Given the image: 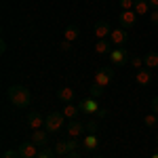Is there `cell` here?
<instances>
[{"label": "cell", "instance_id": "obj_1", "mask_svg": "<svg viewBox=\"0 0 158 158\" xmlns=\"http://www.w3.org/2000/svg\"><path fill=\"white\" fill-rule=\"evenodd\" d=\"M6 97L15 108H27L32 103V93L21 85H13L6 89Z\"/></svg>", "mask_w": 158, "mask_h": 158}, {"label": "cell", "instance_id": "obj_2", "mask_svg": "<svg viewBox=\"0 0 158 158\" xmlns=\"http://www.w3.org/2000/svg\"><path fill=\"white\" fill-rule=\"evenodd\" d=\"M78 108H80V112L82 114H91V116H99V118H103L108 112L99 106V101L97 97H85V99H80V103H78Z\"/></svg>", "mask_w": 158, "mask_h": 158}, {"label": "cell", "instance_id": "obj_3", "mask_svg": "<svg viewBox=\"0 0 158 158\" xmlns=\"http://www.w3.org/2000/svg\"><path fill=\"white\" fill-rule=\"evenodd\" d=\"M78 148H80V141L78 139H65V141H57L55 143V156H59V158H65V156H70V154H74V152H78Z\"/></svg>", "mask_w": 158, "mask_h": 158}, {"label": "cell", "instance_id": "obj_4", "mask_svg": "<svg viewBox=\"0 0 158 158\" xmlns=\"http://www.w3.org/2000/svg\"><path fill=\"white\" fill-rule=\"evenodd\" d=\"M63 122H65V116H63V112H51V114H47L44 129H47L49 133H59L61 129H63Z\"/></svg>", "mask_w": 158, "mask_h": 158}, {"label": "cell", "instance_id": "obj_5", "mask_svg": "<svg viewBox=\"0 0 158 158\" xmlns=\"http://www.w3.org/2000/svg\"><path fill=\"white\" fill-rule=\"evenodd\" d=\"M108 57H110V63H112V65L122 68V65L129 63V51L122 49V47H114V49L108 53Z\"/></svg>", "mask_w": 158, "mask_h": 158}, {"label": "cell", "instance_id": "obj_6", "mask_svg": "<svg viewBox=\"0 0 158 158\" xmlns=\"http://www.w3.org/2000/svg\"><path fill=\"white\" fill-rule=\"evenodd\" d=\"M110 82H112V70H110V68H99L97 72H95L93 85L99 86V89H106Z\"/></svg>", "mask_w": 158, "mask_h": 158}, {"label": "cell", "instance_id": "obj_7", "mask_svg": "<svg viewBox=\"0 0 158 158\" xmlns=\"http://www.w3.org/2000/svg\"><path fill=\"white\" fill-rule=\"evenodd\" d=\"M17 152L21 158H36L38 152H40V146H36L34 141H23V143H19Z\"/></svg>", "mask_w": 158, "mask_h": 158}, {"label": "cell", "instance_id": "obj_8", "mask_svg": "<svg viewBox=\"0 0 158 158\" xmlns=\"http://www.w3.org/2000/svg\"><path fill=\"white\" fill-rule=\"evenodd\" d=\"M89 127V124H85V122H78L74 120L68 124V129H65V135L70 137V139H80V137H85V129Z\"/></svg>", "mask_w": 158, "mask_h": 158}, {"label": "cell", "instance_id": "obj_9", "mask_svg": "<svg viewBox=\"0 0 158 158\" xmlns=\"http://www.w3.org/2000/svg\"><path fill=\"white\" fill-rule=\"evenodd\" d=\"M127 40H129V34H127L124 27H112V32H110V42H112L114 47L127 44Z\"/></svg>", "mask_w": 158, "mask_h": 158}, {"label": "cell", "instance_id": "obj_10", "mask_svg": "<svg viewBox=\"0 0 158 158\" xmlns=\"http://www.w3.org/2000/svg\"><path fill=\"white\" fill-rule=\"evenodd\" d=\"M82 148H85L86 152H93V150L99 148V135L95 133V129H91L89 133H85V137H82Z\"/></svg>", "mask_w": 158, "mask_h": 158}, {"label": "cell", "instance_id": "obj_11", "mask_svg": "<svg viewBox=\"0 0 158 158\" xmlns=\"http://www.w3.org/2000/svg\"><path fill=\"white\" fill-rule=\"evenodd\" d=\"M49 131L47 129H36V131H32L30 133V141H34L36 146H40V148H44L47 146V141H49Z\"/></svg>", "mask_w": 158, "mask_h": 158}, {"label": "cell", "instance_id": "obj_12", "mask_svg": "<svg viewBox=\"0 0 158 158\" xmlns=\"http://www.w3.org/2000/svg\"><path fill=\"white\" fill-rule=\"evenodd\" d=\"M110 32H112V27H110L108 21H97L95 27H93V34H95L97 40H106V38H110Z\"/></svg>", "mask_w": 158, "mask_h": 158}, {"label": "cell", "instance_id": "obj_13", "mask_svg": "<svg viewBox=\"0 0 158 158\" xmlns=\"http://www.w3.org/2000/svg\"><path fill=\"white\" fill-rule=\"evenodd\" d=\"M118 21H120V27H133L137 23V13L135 11H122L120 17H118Z\"/></svg>", "mask_w": 158, "mask_h": 158}, {"label": "cell", "instance_id": "obj_14", "mask_svg": "<svg viewBox=\"0 0 158 158\" xmlns=\"http://www.w3.org/2000/svg\"><path fill=\"white\" fill-rule=\"evenodd\" d=\"M44 122H47V118H44L42 114H38V112H32V114L27 116V127H30L32 131H36V129H44Z\"/></svg>", "mask_w": 158, "mask_h": 158}, {"label": "cell", "instance_id": "obj_15", "mask_svg": "<svg viewBox=\"0 0 158 158\" xmlns=\"http://www.w3.org/2000/svg\"><path fill=\"white\" fill-rule=\"evenodd\" d=\"M135 82L141 85V86H148L150 82H152V72H150L148 68L139 70V72H135Z\"/></svg>", "mask_w": 158, "mask_h": 158}, {"label": "cell", "instance_id": "obj_16", "mask_svg": "<svg viewBox=\"0 0 158 158\" xmlns=\"http://www.w3.org/2000/svg\"><path fill=\"white\" fill-rule=\"evenodd\" d=\"M57 97H59L61 101H65V103H70V101H72V99L76 97V91H74L72 86L63 85V86L59 89V91H57Z\"/></svg>", "mask_w": 158, "mask_h": 158}, {"label": "cell", "instance_id": "obj_17", "mask_svg": "<svg viewBox=\"0 0 158 158\" xmlns=\"http://www.w3.org/2000/svg\"><path fill=\"white\" fill-rule=\"evenodd\" d=\"M78 38H80V30H78L76 25H68V27L63 30V40H68V42L74 44Z\"/></svg>", "mask_w": 158, "mask_h": 158}, {"label": "cell", "instance_id": "obj_18", "mask_svg": "<svg viewBox=\"0 0 158 158\" xmlns=\"http://www.w3.org/2000/svg\"><path fill=\"white\" fill-rule=\"evenodd\" d=\"M110 51H112L110 38H106V40H97V44H95V53H97V55H108Z\"/></svg>", "mask_w": 158, "mask_h": 158}, {"label": "cell", "instance_id": "obj_19", "mask_svg": "<svg viewBox=\"0 0 158 158\" xmlns=\"http://www.w3.org/2000/svg\"><path fill=\"white\" fill-rule=\"evenodd\" d=\"M143 63H146L148 70H156L158 68V53H148L143 57Z\"/></svg>", "mask_w": 158, "mask_h": 158}, {"label": "cell", "instance_id": "obj_20", "mask_svg": "<svg viewBox=\"0 0 158 158\" xmlns=\"http://www.w3.org/2000/svg\"><path fill=\"white\" fill-rule=\"evenodd\" d=\"M135 13H137V17H141V15H148V11H150V2L148 0H137L135 2Z\"/></svg>", "mask_w": 158, "mask_h": 158}, {"label": "cell", "instance_id": "obj_21", "mask_svg": "<svg viewBox=\"0 0 158 158\" xmlns=\"http://www.w3.org/2000/svg\"><path fill=\"white\" fill-rule=\"evenodd\" d=\"M78 114H80V108L74 106V103H68V106L63 108V116H65V118H76Z\"/></svg>", "mask_w": 158, "mask_h": 158}, {"label": "cell", "instance_id": "obj_22", "mask_svg": "<svg viewBox=\"0 0 158 158\" xmlns=\"http://www.w3.org/2000/svg\"><path fill=\"white\" fill-rule=\"evenodd\" d=\"M143 124L150 127V129H156V127H158V114H156V112L146 114V116H143Z\"/></svg>", "mask_w": 158, "mask_h": 158}, {"label": "cell", "instance_id": "obj_23", "mask_svg": "<svg viewBox=\"0 0 158 158\" xmlns=\"http://www.w3.org/2000/svg\"><path fill=\"white\" fill-rule=\"evenodd\" d=\"M36 158H55V150L53 148H40V152H38V156Z\"/></svg>", "mask_w": 158, "mask_h": 158}, {"label": "cell", "instance_id": "obj_24", "mask_svg": "<svg viewBox=\"0 0 158 158\" xmlns=\"http://www.w3.org/2000/svg\"><path fill=\"white\" fill-rule=\"evenodd\" d=\"M131 68L139 72V70H143V68H146V63H143V59H141V57H133V59H131Z\"/></svg>", "mask_w": 158, "mask_h": 158}, {"label": "cell", "instance_id": "obj_25", "mask_svg": "<svg viewBox=\"0 0 158 158\" xmlns=\"http://www.w3.org/2000/svg\"><path fill=\"white\" fill-rule=\"evenodd\" d=\"M137 0H120V9L122 11H133Z\"/></svg>", "mask_w": 158, "mask_h": 158}, {"label": "cell", "instance_id": "obj_26", "mask_svg": "<svg viewBox=\"0 0 158 158\" xmlns=\"http://www.w3.org/2000/svg\"><path fill=\"white\" fill-rule=\"evenodd\" d=\"M59 51H61V53H70V51H72V42L61 40V42H59Z\"/></svg>", "mask_w": 158, "mask_h": 158}, {"label": "cell", "instance_id": "obj_27", "mask_svg": "<svg viewBox=\"0 0 158 158\" xmlns=\"http://www.w3.org/2000/svg\"><path fill=\"white\" fill-rule=\"evenodd\" d=\"M2 158H21V156H19L17 150H6V152L2 154Z\"/></svg>", "mask_w": 158, "mask_h": 158}, {"label": "cell", "instance_id": "obj_28", "mask_svg": "<svg viewBox=\"0 0 158 158\" xmlns=\"http://www.w3.org/2000/svg\"><path fill=\"white\" fill-rule=\"evenodd\" d=\"M150 21L154 25H158V9H152V11H150Z\"/></svg>", "mask_w": 158, "mask_h": 158}, {"label": "cell", "instance_id": "obj_29", "mask_svg": "<svg viewBox=\"0 0 158 158\" xmlns=\"http://www.w3.org/2000/svg\"><path fill=\"white\" fill-rule=\"evenodd\" d=\"M101 91H103V89H99V86H91V97H101Z\"/></svg>", "mask_w": 158, "mask_h": 158}, {"label": "cell", "instance_id": "obj_30", "mask_svg": "<svg viewBox=\"0 0 158 158\" xmlns=\"http://www.w3.org/2000/svg\"><path fill=\"white\" fill-rule=\"evenodd\" d=\"M152 110H154V112L158 114V97H154V99H152Z\"/></svg>", "mask_w": 158, "mask_h": 158}, {"label": "cell", "instance_id": "obj_31", "mask_svg": "<svg viewBox=\"0 0 158 158\" xmlns=\"http://www.w3.org/2000/svg\"><path fill=\"white\" fill-rule=\"evenodd\" d=\"M148 2H150V6H152V9H158V0H148Z\"/></svg>", "mask_w": 158, "mask_h": 158}, {"label": "cell", "instance_id": "obj_32", "mask_svg": "<svg viewBox=\"0 0 158 158\" xmlns=\"http://www.w3.org/2000/svg\"><path fill=\"white\" fill-rule=\"evenodd\" d=\"M65 158H80V154H78V152H74V154H70V156H65Z\"/></svg>", "mask_w": 158, "mask_h": 158}, {"label": "cell", "instance_id": "obj_33", "mask_svg": "<svg viewBox=\"0 0 158 158\" xmlns=\"http://www.w3.org/2000/svg\"><path fill=\"white\" fill-rule=\"evenodd\" d=\"M150 158H158V152H154V154H152V156H150Z\"/></svg>", "mask_w": 158, "mask_h": 158}, {"label": "cell", "instance_id": "obj_34", "mask_svg": "<svg viewBox=\"0 0 158 158\" xmlns=\"http://www.w3.org/2000/svg\"><path fill=\"white\" fill-rule=\"evenodd\" d=\"M97 158H103V156H97Z\"/></svg>", "mask_w": 158, "mask_h": 158}]
</instances>
